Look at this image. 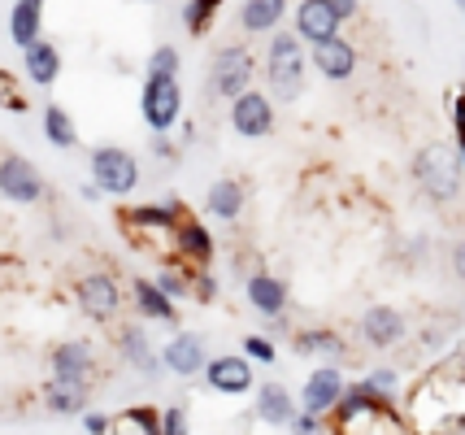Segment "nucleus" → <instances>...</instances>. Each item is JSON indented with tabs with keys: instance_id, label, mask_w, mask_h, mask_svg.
Segmentation results:
<instances>
[{
	"instance_id": "nucleus-19",
	"label": "nucleus",
	"mask_w": 465,
	"mask_h": 435,
	"mask_svg": "<svg viewBox=\"0 0 465 435\" xmlns=\"http://www.w3.org/2000/svg\"><path fill=\"white\" fill-rule=\"evenodd\" d=\"M313 65L322 70L326 79H352V70H357V48L348 40H331V44H318L313 48Z\"/></svg>"
},
{
	"instance_id": "nucleus-39",
	"label": "nucleus",
	"mask_w": 465,
	"mask_h": 435,
	"mask_svg": "<svg viewBox=\"0 0 465 435\" xmlns=\"http://www.w3.org/2000/svg\"><path fill=\"white\" fill-rule=\"evenodd\" d=\"M83 427H87V435H109V431H114V418H104V414H83Z\"/></svg>"
},
{
	"instance_id": "nucleus-23",
	"label": "nucleus",
	"mask_w": 465,
	"mask_h": 435,
	"mask_svg": "<svg viewBox=\"0 0 465 435\" xmlns=\"http://www.w3.org/2000/svg\"><path fill=\"white\" fill-rule=\"evenodd\" d=\"M26 74H31V84L35 87H48V84H57V74H61V53H57V44H31L26 48Z\"/></svg>"
},
{
	"instance_id": "nucleus-31",
	"label": "nucleus",
	"mask_w": 465,
	"mask_h": 435,
	"mask_svg": "<svg viewBox=\"0 0 465 435\" xmlns=\"http://www.w3.org/2000/svg\"><path fill=\"white\" fill-rule=\"evenodd\" d=\"M296 349L301 352H344V340L335 331H301L296 335Z\"/></svg>"
},
{
	"instance_id": "nucleus-22",
	"label": "nucleus",
	"mask_w": 465,
	"mask_h": 435,
	"mask_svg": "<svg viewBox=\"0 0 465 435\" xmlns=\"http://www.w3.org/2000/svg\"><path fill=\"white\" fill-rule=\"evenodd\" d=\"M118 344H122V357H126V361H131V366H135L140 374H157V371L165 366L162 357H157V349L148 344V335H143L140 327H126V331L118 335Z\"/></svg>"
},
{
	"instance_id": "nucleus-15",
	"label": "nucleus",
	"mask_w": 465,
	"mask_h": 435,
	"mask_svg": "<svg viewBox=\"0 0 465 435\" xmlns=\"http://www.w3.org/2000/svg\"><path fill=\"white\" fill-rule=\"evenodd\" d=\"M131 301H135V310L143 318H153V322H179V305L157 288V279H135L131 283Z\"/></svg>"
},
{
	"instance_id": "nucleus-17",
	"label": "nucleus",
	"mask_w": 465,
	"mask_h": 435,
	"mask_svg": "<svg viewBox=\"0 0 465 435\" xmlns=\"http://www.w3.org/2000/svg\"><path fill=\"white\" fill-rule=\"evenodd\" d=\"M40 22H44V0H14V9H9V40L26 53L31 44H40Z\"/></svg>"
},
{
	"instance_id": "nucleus-26",
	"label": "nucleus",
	"mask_w": 465,
	"mask_h": 435,
	"mask_svg": "<svg viewBox=\"0 0 465 435\" xmlns=\"http://www.w3.org/2000/svg\"><path fill=\"white\" fill-rule=\"evenodd\" d=\"M44 135H48V144H57V148H74V144H79L74 118H70L61 104H48V109H44Z\"/></svg>"
},
{
	"instance_id": "nucleus-10",
	"label": "nucleus",
	"mask_w": 465,
	"mask_h": 435,
	"mask_svg": "<svg viewBox=\"0 0 465 435\" xmlns=\"http://www.w3.org/2000/svg\"><path fill=\"white\" fill-rule=\"evenodd\" d=\"M340 26H344V18L326 5V0H301V9H296V35H301L304 44H331L340 40Z\"/></svg>"
},
{
	"instance_id": "nucleus-32",
	"label": "nucleus",
	"mask_w": 465,
	"mask_h": 435,
	"mask_svg": "<svg viewBox=\"0 0 465 435\" xmlns=\"http://www.w3.org/2000/svg\"><path fill=\"white\" fill-rule=\"evenodd\" d=\"M157 288H162L170 301H179V296H187V292H196V283H187L179 270H162V274H157Z\"/></svg>"
},
{
	"instance_id": "nucleus-16",
	"label": "nucleus",
	"mask_w": 465,
	"mask_h": 435,
	"mask_svg": "<svg viewBox=\"0 0 465 435\" xmlns=\"http://www.w3.org/2000/svg\"><path fill=\"white\" fill-rule=\"evenodd\" d=\"M296 400H292V392H287L283 383H265V388H257V418L262 422H270V427H292L296 422Z\"/></svg>"
},
{
	"instance_id": "nucleus-1",
	"label": "nucleus",
	"mask_w": 465,
	"mask_h": 435,
	"mask_svg": "<svg viewBox=\"0 0 465 435\" xmlns=\"http://www.w3.org/2000/svg\"><path fill=\"white\" fill-rule=\"evenodd\" d=\"M461 174H465V157L457 153V144H426L413 157V179L430 201H457L461 192Z\"/></svg>"
},
{
	"instance_id": "nucleus-18",
	"label": "nucleus",
	"mask_w": 465,
	"mask_h": 435,
	"mask_svg": "<svg viewBox=\"0 0 465 435\" xmlns=\"http://www.w3.org/2000/svg\"><path fill=\"white\" fill-rule=\"evenodd\" d=\"M243 292H248V305L257 313H265V318H279L287 310V283L274 279V274H252Z\"/></svg>"
},
{
	"instance_id": "nucleus-4",
	"label": "nucleus",
	"mask_w": 465,
	"mask_h": 435,
	"mask_svg": "<svg viewBox=\"0 0 465 435\" xmlns=\"http://www.w3.org/2000/svg\"><path fill=\"white\" fill-rule=\"evenodd\" d=\"M140 114H143V123L153 126L157 135H162V131H174V123H179V114H183V92H179V79H162V74H143Z\"/></svg>"
},
{
	"instance_id": "nucleus-37",
	"label": "nucleus",
	"mask_w": 465,
	"mask_h": 435,
	"mask_svg": "<svg viewBox=\"0 0 465 435\" xmlns=\"http://www.w3.org/2000/svg\"><path fill=\"white\" fill-rule=\"evenodd\" d=\"M192 296H196L201 305L218 301V279H213V274H201V279H196V292H192Z\"/></svg>"
},
{
	"instance_id": "nucleus-13",
	"label": "nucleus",
	"mask_w": 465,
	"mask_h": 435,
	"mask_svg": "<svg viewBox=\"0 0 465 435\" xmlns=\"http://www.w3.org/2000/svg\"><path fill=\"white\" fill-rule=\"evenodd\" d=\"M162 361H165V371H174L179 379H192V374H204V366L213 357H204V340L196 331H179L162 349Z\"/></svg>"
},
{
	"instance_id": "nucleus-35",
	"label": "nucleus",
	"mask_w": 465,
	"mask_h": 435,
	"mask_svg": "<svg viewBox=\"0 0 465 435\" xmlns=\"http://www.w3.org/2000/svg\"><path fill=\"white\" fill-rule=\"evenodd\" d=\"M162 435H187V410L183 405L162 410Z\"/></svg>"
},
{
	"instance_id": "nucleus-20",
	"label": "nucleus",
	"mask_w": 465,
	"mask_h": 435,
	"mask_svg": "<svg viewBox=\"0 0 465 435\" xmlns=\"http://www.w3.org/2000/svg\"><path fill=\"white\" fill-rule=\"evenodd\" d=\"M283 14H287V0H243L240 26L252 31V35H270V31H279Z\"/></svg>"
},
{
	"instance_id": "nucleus-29",
	"label": "nucleus",
	"mask_w": 465,
	"mask_h": 435,
	"mask_svg": "<svg viewBox=\"0 0 465 435\" xmlns=\"http://www.w3.org/2000/svg\"><path fill=\"white\" fill-rule=\"evenodd\" d=\"M223 9V0H187V9H183V18H187V31L192 35H204V26L213 22V14Z\"/></svg>"
},
{
	"instance_id": "nucleus-21",
	"label": "nucleus",
	"mask_w": 465,
	"mask_h": 435,
	"mask_svg": "<svg viewBox=\"0 0 465 435\" xmlns=\"http://www.w3.org/2000/svg\"><path fill=\"white\" fill-rule=\"evenodd\" d=\"M44 405L61 418L87 414V383H70V379H53L48 392H44Z\"/></svg>"
},
{
	"instance_id": "nucleus-34",
	"label": "nucleus",
	"mask_w": 465,
	"mask_h": 435,
	"mask_svg": "<svg viewBox=\"0 0 465 435\" xmlns=\"http://www.w3.org/2000/svg\"><path fill=\"white\" fill-rule=\"evenodd\" d=\"M448 109H452V131H457V153L465 157V92H457L452 101H448Z\"/></svg>"
},
{
	"instance_id": "nucleus-9",
	"label": "nucleus",
	"mask_w": 465,
	"mask_h": 435,
	"mask_svg": "<svg viewBox=\"0 0 465 435\" xmlns=\"http://www.w3.org/2000/svg\"><path fill=\"white\" fill-rule=\"evenodd\" d=\"M204 383H209V392H223V396H243L252 392V361L248 357H235V352H226V357H213L209 366H204Z\"/></svg>"
},
{
	"instance_id": "nucleus-30",
	"label": "nucleus",
	"mask_w": 465,
	"mask_h": 435,
	"mask_svg": "<svg viewBox=\"0 0 465 435\" xmlns=\"http://www.w3.org/2000/svg\"><path fill=\"white\" fill-rule=\"evenodd\" d=\"M179 48H170V44H162V48H153L148 53V74H162V79H179Z\"/></svg>"
},
{
	"instance_id": "nucleus-7",
	"label": "nucleus",
	"mask_w": 465,
	"mask_h": 435,
	"mask_svg": "<svg viewBox=\"0 0 465 435\" xmlns=\"http://www.w3.org/2000/svg\"><path fill=\"white\" fill-rule=\"evenodd\" d=\"M74 296H79V310L87 313L92 322H109V318L122 310V288L114 274H87V279H79Z\"/></svg>"
},
{
	"instance_id": "nucleus-6",
	"label": "nucleus",
	"mask_w": 465,
	"mask_h": 435,
	"mask_svg": "<svg viewBox=\"0 0 465 435\" xmlns=\"http://www.w3.org/2000/svg\"><path fill=\"white\" fill-rule=\"evenodd\" d=\"M0 196H5V201H14V205H35V201L44 196L40 170L31 166L26 157L9 153V157L0 162Z\"/></svg>"
},
{
	"instance_id": "nucleus-36",
	"label": "nucleus",
	"mask_w": 465,
	"mask_h": 435,
	"mask_svg": "<svg viewBox=\"0 0 465 435\" xmlns=\"http://www.w3.org/2000/svg\"><path fill=\"white\" fill-rule=\"evenodd\" d=\"M365 383H370V388H374V392L391 396V392H396V371H387V366H383V371H374V374H370V379H365Z\"/></svg>"
},
{
	"instance_id": "nucleus-24",
	"label": "nucleus",
	"mask_w": 465,
	"mask_h": 435,
	"mask_svg": "<svg viewBox=\"0 0 465 435\" xmlns=\"http://www.w3.org/2000/svg\"><path fill=\"white\" fill-rule=\"evenodd\" d=\"M174 244H179V252L187 257V262H213V235H209V227L192 222V218H183L179 222Z\"/></svg>"
},
{
	"instance_id": "nucleus-14",
	"label": "nucleus",
	"mask_w": 465,
	"mask_h": 435,
	"mask_svg": "<svg viewBox=\"0 0 465 435\" xmlns=\"http://www.w3.org/2000/svg\"><path fill=\"white\" fill-rule=\"evenodd\" d=\"M96 366V352L87 340H65L53 349V379H70V383H87Z\"/></svg>"
},
{
	"instance_id": "nucleus-25",
	"label": "nucleus",
	"mask_w": 465,
	"mask_h": 435,
	"mask_svg": "<svg viewBox=\"0 0 465 435\" xmlns=\"http://www.w3.org/2000/svg\"><path fill=\"white\" fill-rule=\"evenodd\" d=\"M204 209L213 213V218H240L243 213V187L235 179H218V183L209 187V196H204Z\"/></svg>"
},
{
	"instance_id": "nucleus-33",
	"label": "nucleus",
	"mask_w": 465,
	"mask_h": 435,
	"mask_svg": "<svg viewBox=\"0 0 465 435\" xmlns=\"http://www.w3.org/2000/svg\"><path fill=\"white\" fill-rule=\"evenodd\" d=\"M243 357H248V361H262V366H270V361L279 357V349H274L270 340H262V335H248V340H243Z\"/></svg>"
},
{
	"instance_id": "nucleus-11",
	"label": "nucleus",
	"mask_w": 465,
	"mask_h": 435,
	"mask_svg": "<svg viewBox=\"0 0 465 435\" xmlns=\"http://www.w3.org/2000/svg\"><path fill=\"white\" fill-rule=\"evenodd\" d=\"M344 374L335 371V366H318V371L304 379V392H301V410L304 414H318L322 418L326 410H335L340 400H344Z\"/></svg>"
},
{
	"instance_id": "nucleus-38",
	"label": "nucleus",
	"mask_w": 465,
	"mask_h": 435,
	"mask_svg": "<svg viewBox=\"0 0 465 435\" xmlns=\"http://www.w3.org/2000/svg\"><path fill=\"white\" fill-rule=\"evenodd\" d=\"M292 431L296 435H322V422H318V414H296V422H292Z\"/></svg>"
},
{
	"instance_id": "nucleus-8",
	"label": "nucleus",
	"mask_w": 465,
	"mask_h": 435,
	"mask_svg": "<svg viewBox=\"0 0 465 435\" xmlns=\"http://www.w3.org/2000/svg\"><path fill=\"white\" fill-rule=\"evenodd\" d=\"M231 126L243 140H262L274 131V104L265 92H243L240 101H231Z\"/></svg>"
},
{
	"instance_id": "nucleus-2",
	"label": "nucleus",
	"mask_w": 465,
	"mask_h": 435,
	"mask_svg": "<svg viewBox=\"0 0 465 435\" xmlns=\"http://www.w3.org/2000/svg\"><path fill=\"white\" fill-rule=\"evenodd\" d=\"M265 79L279 101H301L304 92V40L296 31H274L265 48Z\"/></svg>"
},
{
	"instance_id": "nucleus-28",
	"label": "nucleus",
	"mask_w": 465,
	"mask_h": 435,
	"mask_svg": "<svg viewBox=\"0 0 465 435\" xmlns=\"http://www.w3.org/2000/svg\"><path fill=\"white\" fill-rule=\"evenodd\" d=\"M109 435H162V414L153 410H126L122 418H114Z\"/></svg>"
},
{
	"instance_id": "nucleus-12",
	"label": "nucleus",
	"mask_w": 465,
	"mask_h": 435,
	"mask_svg": "<svg viewBox=\"0 0 465 435\" xmlns=\"http://www.w3.org/2000/svg\"><path fill=\"white\" fill-rule=\"evenodd\" d=\"M405 313L396 310V305H370L361 313V335L370 349H391V344H401L405 340Z\"/></svg>"
},
{
	"instance_id": "nucleus-5",
	"label": "nucleus",
	"mask_w": 465,
	"mask_h": 435,
	"mask_svg": "<svg viewBox=\"0 0 465 435\" xmlns=\"http://www.w3.org/2000/svg\"><path fill=\"white\" fill-rule=\"evenodd\" d=\"M209 84H213V92L218 96H226V101H240L243 92H252V57H248V48H240V44H226V48H218V57H213V65H209Z\"/></svg>"
},
{
	"instance_id": "nucleus-41",
	"label": "nucleus",
	"mask_w": 465,
	"mask_h": 435,
	"mask_svg": "<svg viewBox=\"0 0 465 435\" xmlns=\"http://www.w3.org/2000/svg\"><path fill=\"white\" fill-rule=\"evenodd\" d=\"M452 266H457V274H461V279H465V240H461V244H457V252H452Z\"/></svg>"
},
{
	"instance_id": "nucleus-27",
	"label": "nucleus",
	"mask_w": 465,
	"mask_h": 435,
	"mask_svg": "<svg viewBox=\"0 0 465 435\" xmlns=\"http://www.w3.org/2000/svg\"><path fill=\"white\" fill-rule=\"evenodd\" d=\"M135 227H153V231H179L183 222V209L179 205H140L131 213Z\"/></svg>"
},
{
	"instance_id": "nucleus-40",
	"label": "nucleus",
	"mask_w": 465,
	"mask_h": 435,
	"mask_svg": "<svg viewBox=\"0 0 465 435\" xmlns=\"http://www.w3.org/2000/svg\"><path fill=\"white\" fill-rule=\"evenodd\" d=\"M326 5H331V9H335V14L348 22L352 14H357V5H361V0H326Z\"/></svg>"
},
{
	"instance_id": "nucleus-3",
	"label": "nucleus",
	"mask_w": 465,
	"mask_h": 435,
	"mask_svg": "<svg viewBox=\"0 0 465 435\" xmlns=\"http://www.w3.org/2000/svg\"><path fill=\"white\" fill-rule=\"evenodd\" d=\"M92 183L104 196H131L140 187V162L118 144H101L92 153Z\"/></svg>"
}]
</instances>
